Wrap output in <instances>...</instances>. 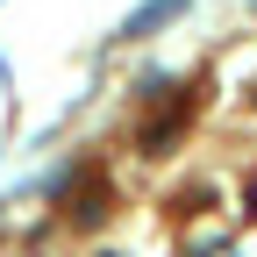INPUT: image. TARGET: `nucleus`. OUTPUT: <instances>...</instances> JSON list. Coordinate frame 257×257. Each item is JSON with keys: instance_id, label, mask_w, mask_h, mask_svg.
<instances>
[{"instance_id": "obj_1", "label": "nucleus", "mask_w": 257, "mask_h": 257, "mask_svg": "<svg viewBox=\"0 0 257 257\" xmlns=\"http://www.w3.org/2000/svg\"><path fill=\"white\" fill-rule=\"evenodd\" d=\"M186 8H193V0H143V8H136V15L114 29V36H121V43H143V36H157V29H172Z\"/></svg>"}, {"instance_id": "obj_2", "label": "nucleus", "mask_w": 257, "mask_h": 257, "mask_svg": "<svg viewBox=\"0 0 257 257\" xmlns=\"http://www.w3.org/2000/svg\"><path fill=\"white\" fill-rule=\"evenodd\" d=\"M186 114H193V100H186V93H179L165 114H150V128H143V150H172V136L186 128Z\"/></svg>"}]
</instances>
